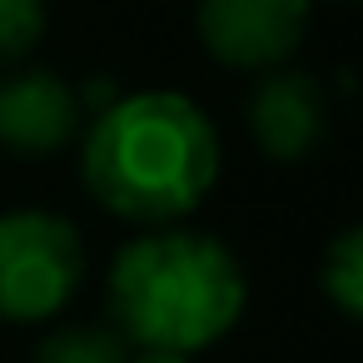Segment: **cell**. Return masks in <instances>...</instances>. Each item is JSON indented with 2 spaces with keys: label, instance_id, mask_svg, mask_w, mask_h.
<instances>
[{
  "label": "cell",
  "instance_id": "6da1fadb",
  "mask_svg": "<svg viewBox=\"0 0 363 363\" xmlns=\"http://www.w3.org/2000/svg\"><path fill=\"white\" fill-rule=\"evenodd\" d=\"M80 174L110 214L169 229L214 189L219 135L179 90L120 95L105 115H95Z\"/></svg>",
  "mask_w": 363,
  "mask_h": 363
},
{
  "label": "cell",
  "instance_id": "7a4b0ae2",
  "mask_svg": "<svg viewBox=\"0 0 363 363\" xmlns=\"http://www.w3.org/2000/svg\"><path fill=\"white\" fill-rule=\"evenodd\" d=\"M249 284L229 244L199 229H155L130 239L110 269V313L135 348H209L244 313Z\"/></svg>",
  "mask_w": 363,
  "mask_h": 363
},
{
  "label": "cell",
  "instance_id": "3957f363",
  "mask_svg": "<svg viewBox=\"0 0 363 363\" xmlns=\"http://www.w3.org/2000/svg\"><path fill=\"white\" fill-rule=\"evenodd\" d=\"M85 279V244L70 219L45 209L0 214V318L40 323L60 313Z\"/></svg>",
  "mask_w": 363,
  "mask_h": 363
},
{
  "label": "cell",
  "instance_id": "277c9868",
  "mask_svg": "<svg viewBox=\"0 0 363 363\" xmlns=\"http://www.w3.org/2000/svg\"><path fill=\"white\" fill-rule=\"evenodd\" d=\"M313 0H199L194 26L214 60L234 70H279L303 30Z\"/></svg>",
  "mask_w": 363,
  "mask_h": 363
},
{
  "label": "cell",
  "instance_id": "5b68a950",
  "mask_svg": "<svg viewBox=\"0 0 363 363\" xmlns=\"http://www.w3.org/2000/svg\"><path fill=\"white\" fill-rule=\"evenodd\" d=\"M80 95L55 70L0 75V150L21 160H45L80 135Z\"/></svg>",
  "mask_w": 363,
  "mask_h": 363
},
{
  "label": "cell",
  "instance_id": "8992f818",
  "mask_svg": "<svg viewBox=\"0 0 363 363\" xmlns=\"http://www.w3.org/2000/svg\"><path fill=\"white\" fill-rule=\"evenodd\" d=\"M249 125L269 160H303L328 135V90L308 70H269L249 95Z\"/></svg>",
  "mask_w": 363,
  "mask_h": 363
},
{
  "label": "cell",
  "instance_id": "52a82bcc",
  "mask_svg": "<svg viewBox=\"0 0 363 363\" xmlns=\"http://www.w3.org/2000/svg\"><path fill=\"white\" fill-rule=\"evenodd\" d=\"M323 294L333 298V308L343 318L363 313V229H343L328 249H323Z\"/></svg>",
  "mask_w": 363,
  "mask_h": 363
},
{
  "label": "cell",
  "instance_id": "ba28073f",
  "mask_svg": "<svg viewBox=\"0 0 363 363\" xmlns=\"http://www.w3.org/2000/svg\"><path fill=\"white\" fill-rule=\"evenodd\" d=\"M35 363H130V348L110 328H60L40 343Z\"/></svg>",
  "mask_w": 363,
  "mask_h": 363
},
{
  "label": "cell",
  "instance_id": "9c48e42d",
  "mask_svg": "<svg viewBox=\"0 0 363 363\" xmlns=\"http://www.w3.org/2000/svg\"><path fill=\"white\" fill-rule=\"evenodd\" d=\"M45 35V0H0V65H16Z\"/></svg>",
  "mask_w": 363,
  "mask_h": 363
},
{
  "label": "cell",
  "instance_id": "30bf717a",
  "mask_svg": "<svg viewBox=\"0 0 363 363\" xmlns=\"http://www.w3.org/2000/svg\"><path fill=\"white\" fill-rule=\"evenodd\" d=\"M130 363H189V358H179V353H155V348H140Z\"/></svg>",
  "mask_w": 363,
  "mask_h": 363
}]
</instances>
